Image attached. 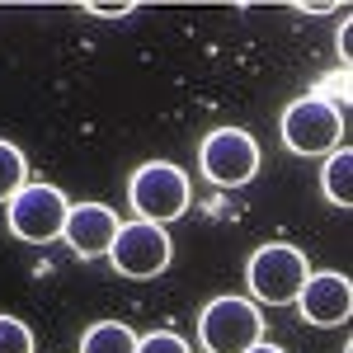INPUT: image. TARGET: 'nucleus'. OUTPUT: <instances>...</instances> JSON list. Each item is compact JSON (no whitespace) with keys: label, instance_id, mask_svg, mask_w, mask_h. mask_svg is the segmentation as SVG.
I'll return each mask as SVG.
<instances>
[{"label":"nucleus","instance_id":"f257e3e1","mask_svg":"<svg viewBox=\"0 0 353 353\" xmlns=\"http://www.w3.org/2000/svg\"><path fill=\"white\" fill-rule=\"evenodd\" d=\"M128 203H132V212L141 221L165 226V221H174V217L189 212L193 184H189V174H184L179 165L146 161V165H137V174L128 179Z\"/></svg>","mask_w":353,"mask_h":353},{"label":"nucleus","instance_id":"f03ea898","mask_svg":"<svg viewBox=\"0 0 353 353\" xmlns=\"http://www.w3.org/2000/svg\"><path fill=\"white\" fill-rule=\"evenodd\" d=\"M306 278H311V264L297 245H259L245 264V283H250L254 306H292Z\"/></svg>","mask_w":353,"mask_h":353},{"label":"nucleus","instance_id":"7ed1b4c3","mask_svg":"<svg viewBox=\"0 0 353 353\" xmlns=\"http://www.w3.org/2000/svg\"><path fill=\"white\" fill-rule=\"evenodd\" d=\"M278 132H283V146L292 156H330L344 146V113L321 94H306V99H292L283 109Z\"/></svg>","mask_w":353,"mask_h":353},{"label":"nucleus","instance_id":"20e7f679","mask_svg":"<svg viewBox=\"0 0 353 353\" xmlns=\"http://www.w3.org/2000/svg\"><path fill=\"white\" fill-rule=\"evenodd\" d=\"M66 217H71V198L57 189V184H43V179H38V184L28 179L24 189L5 203V221H10V231H14L19 241H28V245L61 241Z\"/></svg>","mask_w":353,"mask_h":353},{"label":"nucleus","instance_id":"39448f33","mask_svg":"<svg viewBox=\"0 0 353 353\" xmlns=\"http://www.w3.org/2000/svg\"><path fill=\"white\" fill-rule=\"evenodd\" d=\"M264 339V316L250 297H212L198 316V344L208 353H245Z\"/></svg>","mask_w":353,"mask_h":353},{"label":"nucleus","instance_id":"423d86ee","mask_svg":"<svg viewBox=\"0 0 353 353\" xmlns=\"http://www.w3.org/2000/svg\"><path fill=\"white\" fill-rule=\"evenodd\" d=\"M170 259H174V250H170V236H165V226L156 221H123L118 226V236L109 245V264L118 278H132V283H146V278H161L170 269Z\"/></svg>","mask_w":353,"mask_h":353},{"label":"nucleus","instance_id":"0eeeda50","mask_svg":"<svg viewBox=\"0 0 353 353\" xmlns=\"http://www.w3.org/2000/svg\"><path fill=\"white\" fill-rule=\"evenodd\" d=\"M198 165L217 189H241L259 174V141L245 128H217V132L203 137Z\"/></svg>","mask_w":353,"mask_h":353},{"label":"nucleus","instance_id":"6e6552de","mask_svg":"<svg viewBox=\"0 0 353 353\" xmlns=\"http://www.w3.org/2000/svg\"><path fill=\"white\" fill-rule=\"evenodd\" d=\"M297 306H301V321L306 325H349V316H353V283L344 278V273H311L306 283H301V292H297Z\"/></svg>","mask_w":353,"mask_h":353},{"label":"nucleus","instance_id":"1a4fd4ad","mask_svg":"<svg viewBox=\"0 0 353 353\" xmlns=\"http://www.w3.org/2000/svg\"><path fill=\"white\" fill-rule=\"evenodd\" d=\"M118 212L104 208V203H71V217H66V231H61V241L71 245L81 259H99V254H109L113 236H118Z\"/></svg>","mask_w":353,"mask_h":353},{"label":"nucleus","instance_id":"9d476101","mask_svg":"<svg viewBox=\"0 0 353 353\" xmlns=\"http://www.w3.org/2000/svg\"><path fill=\"white\" fill-rule=\"evenodd\" d=\"M321 193L334 208H353V151L349 146H339V151L325 156V165H321Z\"/></svg>","mask_w":353,"mask_h":353},{"label":"nucleus","instance_id":"9b49d317","mask_svg":"<svg viewBox=\"0 0 353 353\" xmlns=\"http://www.w3.org/2000/svg\"><path fill=\"white\" fill-rule=\"evenodd\" d=\"M81 353H137V334L123 321H99L81 334Z\"/></svg>","mask_w":353,"mask_h":353},{"label":"nucleus","instance_id":"f8f14e48","mask_svg":"<svg viewBox=\"0 0 353 353\" xmlns=\"http://www.w3.org/2000/svg\"><path fill=\"white\" fill-rule=\"evenodd\" d=\"M28 184V161H24V151L14 146V141H5L0 137V203H10L14 193Z\"/></svg>","mask_w":353,"mask_h":353},{"label":"nucleus","instance_id":"ddd939ff","mask_svg":"<svg viewBox=\"0 0 353 353\" xmlns=\"http://www.w3.org/2000/svg\"><path fill=\"white\" fill-rule=\"evenodd\" d=\"M0 353H33V330L19 316H0Z\"/></svg>","mask_w":353,"mask_h":353},{"label":"nucleus","instance_id":"4468645a","mask_svg":"<svg viewBox=\"0 0 353 353\" xmlns=\"http://www.w3.org/2000/svg\"><path fill=\"white\" fill-rule=\"evenodd\" d=\"M137 353H193V349L174 330H151V334H137Z\"/></svg>","mask_w":353,"mask_h":353},{"label":"nucleus","instance_id":"2eb2a0df","mask_svg":"<svg viewBox=\"0 0 353 353\" xmlns=\"http://www.w3.org/2000/svg\"><path fill=\"white\" fill-rule=\"evenodd\" d=\"M81 10H85V14H99V19H123V14H132L137 5H132V0H118V5H99V0H85Z\"/></svg>","mask_w":353,"mask_h":353},{"label":"nucleus","instance_id":"dca6fc26","mask_svg":"<svg viewBox=\"0 0 353 353\" xmlns=\"http://www.w3.org/2000/svg\"><path fill=\"white\" fill-rule=\"evenodd\" d=\"M349 48H353V19H344L339 24V57H349Z\"/></svg>","mask_w":353,"mask_h":353},{"label":"nucleus","instance_id":"f3484780","mask_svg":"<svg viewBox=\"0 0 353 353\" xmlns=\"http://www.w3.org/2000/svg\"><path fill=\"white\" fill-rule=\"evenodd\" d=\"M245 353H288V349H278V344H269V339H259V344H250Z\"/></svg>","mask_w":353,"mask_h":353}]
</instances>
